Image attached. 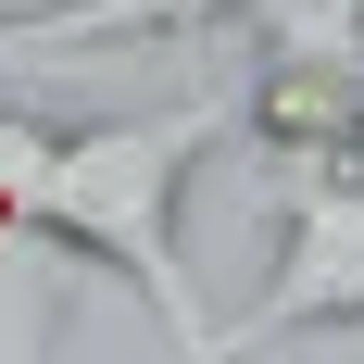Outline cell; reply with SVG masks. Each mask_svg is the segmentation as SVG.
<instances>
[{
    "mask_svg": "<svg viewBox=\"0 0 364 364\" xmlns=\"http://www.w3.org/2000/svg\"><path fill=\"white\" fill-rule=\"evenodd\" d=\"M214 139H226V88H188L164 113H101V126L0 113V214L50 226L75 264L126 277L176 352H226V327L201 314V289L176 264V201H188V164Z\"/></svg>",
    "mask_w": 364,
    "mask_h": 364,
    "instance_id": "obj_1",
    "label": "cell"
},
{
    "mask_svg": "<svg viewBox=\"0 0 364 364\" xmlns=\"http://www.w3.org/2000/svg\"><path fill=\"white\" fill-rule=\"evenodd\" d=\"M264 201H277V277L226 339L364 327V164H264Z\"/></svg>",
    "mask_w": 364,
    "mask_h": 364,
    "instance_id": "obj_2",
    "label": "cell"
},
{
    "mask_svg": "<svg viewBox=\"0 0 364 364\" xmlns=\"http://www.w3.org/2000/svg\"><path fill=\"white\" fill-rule=\"evenodd\" d=\"M252 0H38L0 26V75L13 63H63V50H126V38H214Z\"/></svg>",
    "mask_w": 364,
    "mask_h": 364,
    "instance_id": "obj_3",
    "label": "cell"
},
{
    "mask_svg": "<svg viewBox=\"0 0 364 364\" xmlns=\"http://www.w3.org/2000/svg\"><path fill=\"white\" fill-rule=\"evenodd\" d=\"M63 301H75V252L50 226L0 214V352H38V339L63 327Z\"/></svg>",
    "mask_w": 364,
    "mask_h": 364,
    "instance_id": "obj_4",
    "label": "cell"
},
{
    "mask_svg": "<svg viewBox=\"0 0 364 364\" xmlns=\"http://www.w3.org/2000/svg\"><path fill=\"white\" fill-rule=\"evenodd\" d=\"M13 13H38V0H0V26H13Z\"/></svg>",
    "mask_w": 364,
    "mask_h": 364,
    "instance_id": "obj_5",
    "label": "cell"
}]
</instances>
